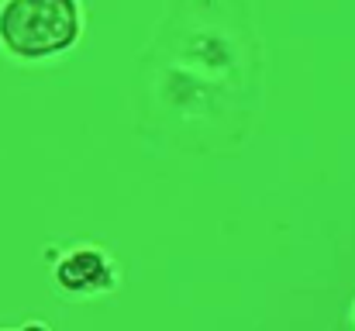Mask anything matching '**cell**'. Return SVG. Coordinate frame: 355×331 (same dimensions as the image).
I'll use <instances>...</instances> for the list:
<instances>
[{"instance_id": "obj_2", "label": "cell", "mask_w": 355, "mask_h": 331, "mask_svg": "<svg viewBox=\"0 0 355 331\" xmlns=\"http://www.w3.org/2000/svg\"><path fill=\"white\" fill-rule=\"evenodd\" d=\"M55 283L76 297H104L118 287V262L101 245H73L55 262Z\"/></svg>"}, {"instance_id": "obj_3", "label": "cell", "mask_w": 355, "mask_h": 331, "mask_svg": "<svg viewBox=\"0 0 355 331\" xmlns=\"http://www.w3.org/2000/svg\"><path fill=\"white\" fill-rule=\"evenodd\" d=\"M349 318H352V328H355V300H352V311H349Z\"/></svg>"}, {"instance_id": "obj_1", "label": "cell", "mask_w": 355, "mask_h": 331, "mask_svg": "<svg viewBox=\"0 0 355 331\" xmlns=\"http://www.w3.org/2000/svg\"><path fill=\"white\" fill-rule=\"evenodd\" d=\"M83 35L80 0H0V49L17 62H45Z\"/></svg>"}]
</instances>
